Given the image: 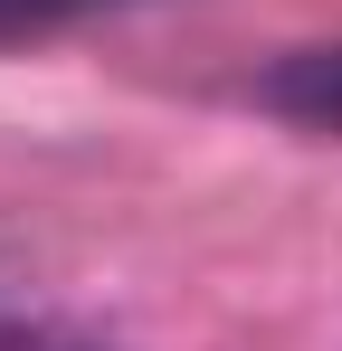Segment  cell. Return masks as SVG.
<instances>
[{
  "mask_svg": "<svg viewBox=\"0 0 342 351\" xmlns=\"http://www.w3.org/2000/svg\"><path fill=\"white\" fill-rule=\"evenodd\" d=\"M76 10H105V0H0V38L48 29V19H76Z\"/></svg>",
  "mask_w": 342,
  "mask_h": 351,
  "instance_id": "obj_2",
  "label": "cell"
},
{
  "mask_svg": "<svg viewBox=\"0 0 342 351\" xmlns=\"http://www.w3.org/2000/svg\"><path fill=\"white\" fill-rule=\"evenodd\" d=\"M0 351H86V342H0Z\"/></svg>",
  "mask_w": 342,
  "mask_h": 351,
  "instance_id": "obj_3",
  "label": "cell"
},
{
  "mask_svg": "<svg viewBox=\"0 0 342 351\" xmlns=\"http://www.w3.org/2000/svg\"><path fill=\"white\" fill-rule=\"evenodd\" d=\"M285 123H314V133H342V48H304V58L266 66V86H257Z\"/></svg>",
  "mask_w": 342,
  "mask_h": 351,
  "instance_id": "obj_1",
  "label": "cell"
}]
</instances>
